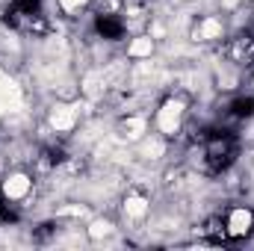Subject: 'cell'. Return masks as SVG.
Listing matches in <instances>:
<instances>
[{"mask_svg":"<svg viewBox=\"0 0 254 251\" xmlns=\"http://www.w3.org/2000/svg\"><path fill=\"white\" fill-rule=\"evenodd\" d=\"M184 122H187V101L181 95H169L154 113V130L166 139H175L184 130Z\"/></svg>","mask_w":254,"mask_h":251,"instance_id":"6da1fadb","label":"cell"},{"mask_svg":"<svg viewBox=\"0 0 254 251\" xmlns=\"http://www.w3.org/2000/svg\"><path fill=\"white\" fill-rule=\"evenodd\" d=\"M48 125L57 136H68L74 133V127L80 125V104H71V101H57L51 110H48Z\"/></svg>","mask_w":254,"mask_h":251,"instance_id":"7a4b0ae2","label":"cell"},{"mask_svg":"<svg viewBox=\"0 0 254 251\" xmlns=\"http://www.w3.org/2000/svg\"><path fill=\"white\" fill-rule=\"evenodd\" d=\"M33 187H36V181H33L30 172H9L0 181V195H3V201L21 204V201H27L33 195Z\"/></svg>","mask_w":254,"mask_h":251,"instance_id":"3957f363","label":"cell"},{"mask_svg":"<svg viewBox=\"0 0 254 251\" xmlns=\"http://www.w3.org/2000/svg\"><path fill=\"white\" fill-rule=\"evenodd\" d=\"M228 33V24L222 15H201L190 30L192 42H201V45H210V42H222Z\"/></svg>","mask_w":254,"mask_h":251,"instance_id":"277c9868","label":"cell"},{"mask_svg":"<svg viewBox=\"0 0 254 251\" xmlns=\"http://www.w3.org/2000/svg\"><path fill=\"white\" fill-rule=\"evenodd\" d=\"M252 231H254V210L252 207H246V204L231 207L228 216H225V234L234 237V240H246Z\"/></svg>","mask_w":254,"mask_h":251,"instance_id":"5b68a950","label":"cell"},{"mask_svg":"<svg viewBox=\"0 0 254 251\" xmlns=\"http://www.w3.org/2000/svg\"><path fill=\"white\" fill-rule=\"evenodd\" d=\"M122 213L130 222H145L151 216V198L145 192H127L122 198Z\"/></svg>","mask_w":254,"mask_h":251,"instance_id":"8992f818","label":"cell"},{"mask_svg":"<svg viewBox=\"0 0 254 251\" xmlns=\"http://www.w3.org/2000/svg\"><path fill=\"white\" fill-rule=\"evenodd\" d=\"M151 130H148V116L145 113H130L125 116L122 122H119V136L125 139V142H139L142 136H148Z\"/></svg>","mask_w":254,"mask_h":251,"instance_id":"52a82bcc","label":"cell"},{"mask_svg":"<svg viewBox=\"0 0 254 251\" xmlns=\"http://www.w3.org/2000/svg\"><path fill=\"white\" fill-rule=\"evenodd\" d=\"M136 145H139V154H142L145 160L157 163V160H163V157H166L169 139H166V136H160V133H148V136H142Z\"/></svg>","mask_w":254,"mask_h":251,"instance_id":"ba28073f","label":"cell"},{"mask_svg":"<svg viewBox=\"0 0 254 251\" xmlns=\"http://www.w3.org/2000/svg\"><path fill=\"white\" fill-rule=\"evenodd\" d=\"M154 51H157V39L151 33H139L127 42V57L130 60H151Z\"/></svg>","mask_w":254,"mask_h":251,"instance_id":"9c48e42d","label":"cell"},{"mask_svg":"<svg viewBox=\"0 0 254 251\" xmlns=\"http://www.w3.org/2000/svg\"><path fill=\"white\" fill-rule=\"evenodd\" d=\"M116 234V222L113 219H92L89 228H86V237L92 243H101V240H110Z\"/></svg>","mask_w":254,"mask_h":251,"instance_id":"30bf717a","label":"cell"},{"mask_svg":"<svg viewBox=\"0 0 254 251\" xmlns=\"http://www.w3.org/2000/svg\"><path fill=\"white\" fill-rule=\"evenodd\" d=\"M57 6H60L63 15H77L89 6V0H57Z\"/></svg>","mask_w":254,"mask_h":251,"instance_id":"8fae6325","label":"cell"},{"mask_svg":"<svg viewBox=\"0 0 254 251\" xmlns=\"http://www.w3.org/2000/svg\"><path fill=\"white\" fill-rule=\"evenodd\" d=\"M243 6V0H219V9L222 12H237Z\"/></svg>","mask_w":254,"mask_h":251,"instance_id":"7c38bea8","label":"cell"},{"mask_svg":"<svg viewBox=\"0 0 254 251\" xmlns=\"http://www.w3.org/2000/svg\"><path fill=\"white\" fill-rule=\"evenodd\" d=\"M175 3H184V0H175Z\"/></svg>","mask_w":254,"mask_h":251,"instance_id":"4fadbf2b","label":"cell"}]
</instances>
